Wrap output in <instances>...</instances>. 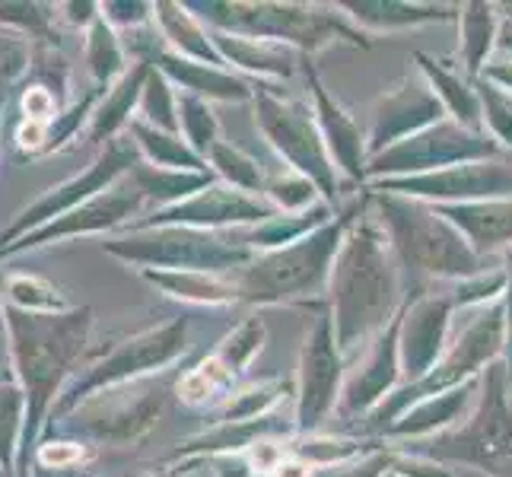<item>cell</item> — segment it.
Here are the masks:
<instances>
[{"instance_id":"1","label":"cell","mask_w":512,"mask_h":477,"mask_svg":"<svg viewBox=\"0 0 512 477\" xmlns=\"http://www.w3.org/2000/svg\"><path fill=\"white\" fill-rule=\"evenodd\" d=\"M7 360L13 382L23 388L26 423L16 458V477L32 474V455L42 443V430L51 408L67 382L86 360V344L93 331V309L74 306L70 312H23L4 303Z\"/></svg>"},{"instance_id":"2","label":"cell","mask_w":512,"mask_h":477,"mask_svg":"<svg viewBox=\"0 0 512 477\" xmlns=\"http://www.w3.org/2000/svg\"><path fill=\"white\" fill-rule=\"evenodd\" d=\"M398 255L376 220H353L328 277L331 325L341 357L395 322L401 299Z\"/></svg>"},{"instance_id":"3","label":"cell","mask_w":512,"mask_h":477,"mask_svg":"<svg viewBox=\"0 0 512 477\" xmlns=\"http://www.w3.org/2000/svg\"><path fill=\"white\" fill-rule=\"evenodd\" d=\"M376 204L382 229L401 264H411V268L433 277L471 280L484 274V258L474 255L465 236L446 217H439L433 204L385 191L376 194Z\"/></svg>"},{"instance_id":"4","label":"cell","mask_w":512,"mask_h":477,"mask_svg":"<svg viewBox=\"0 0 512 477\" xmlns=\"http://www.w3.org/2000/svg\"><path fill=\"white\" fill-rule=\"evenodd\" d=\"M353 220H357V210L325 223L306 239L249 261L233 274L239 299H249V303H284V299L293 296L319 293L328 284L334 258H338L341 242Z\"/></svg>"},{"instance_id":"5","label":"cell","mask_w":512,"mask_h":477,"mask_svg":"<svg viewBox=\"0 0 512 477\" xmlns=\"http://www.w3.org/2000/svg\"><path fill=\"white\" fill-rule=\"evenodd\" d=\"M509 369L497 360L481 376L478 408L458 430L439 433L423 446H414L433 462H462L490 477H512V408L506 401Z\"/></svg>"},{"instance_id":"6","label":"cell","mask_w":512,"mask_h":477,"mask_svg":"<svg viewBox=\"0 0 512 477\" xmlns=\"http://www.w3.org/2000/svg\"><path fill=\"white\" fill-rule=\"evenodd\" d=\"M112 258L137 264L140 271H201V274H233L252 261L233 236L210 233L188 226H156L125 229V236L102 242Z\"/></svg>"},{"instance_id":"7","label":"cell","mask_w":512,"mask_h":477,"mask_svg":"<svg viewBox=\"0 0 512 477\" xmlns=\"http://www.w3.org/2000/svg\"><path fill=\"white\" fill-rule=\"evenodd\" d=\"M198 10L201 23L210 32L245 35V39H268V42H296L299 48L315 51L334 39H347L353 45H369L360 32H353L338 13H325L319 7L303 4H185Z\"/></svg>"},{"instance_id":"8","label":"cell","mask_w":512,"mask_h":477,"mask_svg":"<svg viewBox=\"0 0 512 477\" xmlns=\"http://www.w3.org/2000/svg\"><path fill=\"white\" fill-rule=\"evenodd\" d=\"M188 344V325L185 318H175L160 328H147L134 334V338L115 344L109 353H102L96 363L86 366L83 376H74L61 392V398L51 408L48 423H58L67 414H74L86 398H93L96 392L105 388H118V385H131L140 382L150 373H163L166 366L185 353Z\"/></svg>"},{"instance_id":"9","label":"cell","mask_w":512,"mask_h":477,"mask_svg":"<svg viewBox=\"0 0 512 477\" xmlns=\"http://www.w3.org/2000/svg\"><path fill=\"white\" fill-rule=\"evenodd\" d=\"M506 344V309L500 303L487 306L474 322L458 334V341L452 344V350L439 360L427 376L414 385L398 388L395 395H388L382 404H376L369 411V423L373 427H392L398 414H408L411 404H420L427 398H436L449 392V388H458L471 379H478L474 373L487 363H497L500 350Z\"/></svg>"},{"instance_id":"10","label":"cell","mask_w":512,"mask_h":477,"mask_svg":"<svg viewBox=\"0 0 512 477\" xmlns=\"http://www.w3.org/2000/svg\"><path fill=\"white\" fill-rule=\"evenodd\" d=\"M140 150L137 144L131 140V134L125 137H115L109 140L99 156L93 159L90 166H86L80 175H74V179H67L61 182L58 188H48L42 198H35L20 217H16L4 233H0V249H7V245H13L16 239H23L29 233H35V229H42L48 226L51 220H58L64 214H70L74 207L86 204V201H93L96 194L102 191H109L115 188L121 179H128V175L134 172V166L140 163Z\"/></svg>"},{"instance_id":"11","label":"cell","mask_w":512,"mask_h":477,"mask_svg":"<svg viewBox=\"0 0 512 477\" xmlns=\"http://www.w3.org/2000/svg\"><path fill=\"white\" fill-rule=\"evenodd\" d=\"M255 112L264 137L277 147V153L287 159L290 169L306 175V179L325 194L331 204L338 198V179H334L331 153L322 140L319 121L309 115L303 102L280 99L264 86H255Z\"/></svg>"},{"instance_id":"12","label":"cell","mask_w":512,"mask_h":477,"mask_svg":"<svg viewBox=\"0 0 512 477\" xmlns=\"http://www.w3.org/2000/svg\"><path fill=\"white\" fill-rule=\"evenodd\" d=\"M497 153H500V144L490 140L487 134L468 131L458 125V121H439V125L373 156V163H369L366 172L388 175V179H404V175H423V172H439L449 166H462V163H481V159H490Z\"/></svg>"},{"instance_id":"13","label":"cell","mask_w":512,"mask_h":477,"mask_svg":"<svg viewBox=\"0 0 512 477\" xmlns=\"http://www.w3.org/2000/svg\"><path fill=\"white\" fill-rule=\"evenodd\" d=\"M163 404V388L137 392V382H131V395H125V385L105 388V392L86 398L74 414L58 420V427L74 436L99 439V443H131L153 427L156 417L163 414ZM48 427H55V423H48Z\"/></svg>"},{"instance_id":"14","label":"cell","mask_w":512,"mask_h":477,"mask_svg":"<svg viewBox=\"0 0 512 477\" xmlns=\"http://www.w3.org/2000/svg\"><path fill=\"white\" fill-rule=\"evenodd\" d=\"M385 194H401L414 201L436 204H474V201H512V166L506 163H462L439 172L382 179L376 185Z\"/></svg>"},{"instance_id":"15","label":"cell","mask_w":512,"mask_h":477,"mask_svg":"<svg viewBox=\"0 0 512 477\" xmlns=\"http://www.w3.org/2000/svg\"><path fill=\"white\" fill-rule=\"evenodd\" d=\"M144 204H147L144 191H140L128 175V182H118L115 188L96 194L93 201L74 207L70 214L51 220L48 226L35 229V233H29L23 239H16L13 245H7V249H0V258H13L20 252L42 249V245L61 242V239L99 236V233H112V229H125L134 223L140 210H144Z\"/></svg>"},{"instance_id":"16","label":"cell","mask_w":512,"mask_h":477,"mask_svg":"<svg viewBox=\"0 0 512 477\" xmlns=\"http://www.w3.org/2000/svg\"><path fill=\"white\" fill-rule=\"evenodd\" d=\"M277 217V207L271 201H261L258 194H245L239 188H229L214 182L201 194L172 204L163 210H153L150 217H140L125 229H156V226H188V229H210L220 233L223 226H252Z\"/></svg>"},{"instance_id":"17","label":"cell","mask_w":512,"mask_h":477,"mask_svg":"<svg viewBox=\"0 0 512 477\" xmlns=\"http://www.w3.org/2000/svg\"><path fill=\"white\" fill-rule=\"evenodd\" d=\"M341 350L334 341V325L328 315H319L312 334L306 338L303 360H299V401H296V427L315 430L334 411L341 398Z\"/></svg>"},{"instance_id":"18","label":"cell","mask_w":512,"mask_h":477,"mask_svg":"<svg viewBox=\"0 0 512 477\" xmlns=\"http://www.w3.org/2000/svg\"><path fill=\"white\" fill-rule=\"evenodd\" d=\"M131 51L137 55V61H147L153 70H160L169 83H179L182 93H194L201 99H223V102H245L255 96L249 83L226 74L223 67L175 55L166 42H156V29L131 32Z\"/></svg>"},{"instance_id":"19","label":"cell","mask_w":512,"mask_h":477,"mask_svg":"<svg viewBox=\"0 0 512 477\" xmlns=\"http://www.w3.org/2000/svg\"><path fill=\"white\" fill-rule=\"evenodd\" d=\"M443 115H446V109H443V102L436 99V93L430 90V83L404 80L395 93L382 96L379 109L373 115V128L366 134V153L379 156L388 147L401 144V140L439 125Z\"/></svg>"},{"instance_id":"20","label":"cell","mask_w":512,"mask_h":477,"mask_svg":"<svg viewBox=\"0 0 512 477\" xmlns=\"http://www.w3.org/2000/svg\"><path fill=\"white\" fill-rule=\"evenodd\" d=\"M455 299L446 296H423L411 309L401 312V376L408 385L420 382L430 369L443 360L449 315Z\"/></svg>"},{"instance_id":"21","label":"cell","mask_w":512,"mask_h":477,"mask_svg":"<svg viewBox=\"0 0 512 477\" xmlns=\"http://www.w3.org/2000/svg\"><path fill=\"white\" fill-rule=\"evenodd\" d=\"M398 341H401V312H398L395 322L376 338L360 373L344 385V392H341V411L344 414L373 411L376 404H382V398H388V392H392L395 382L401 379Z\"/></svg>"},{"instance_id":"22","label":"cell","mask_w":512,"mask_h":477,"mask_svg":"<svg viewBox=\"0 0 512 477\" xmlns=\"http://www.w3.org/2000/svg\"><path fill=\"white\" fill-rule=\"evenodd\" d=\"M446 217L474 255L512 249V201H474V204H433Z\"/></svg>"},{"instance_id":"23","label":"cell","mask_w":512,"mask_h":477,"mask_svg":"<svg viewBox=\"0 0 512 477\" xmlns=\"http://www.w3.org/2000/svg\"><path fill=\"white\" fill-rule=\"evenodd\" d=\"M306 77H309L312 96H315V121H319V131H322V140H325V147L331 153V163L338 159V166L350 175V179H363V172H366V166H363L366 137L350 121V115L341 112V105L331 102L322 80L315 77V70L309 64H306Z\"/></svg>"},{"instance_id":"24","label":"cell","mask_w":512,"mask_h":477,"mask_svg":"<svg viewBox=\"0 0 512 477\" xmlns=\"http://www.w3.org/2000/svg\"><path fill=\"white\" fill-rule=\"evenodd\" d=\"M150 70L153 67L147 61H134V67L128 70V74L99 99L90 128H86V140H93V144H109V140L128 134V125L137 115L140 93H144Z\"/></svg>"},{"instance_id":"25","label":"cell","mask_w":512,"mask_h":477,"mask_svg":"<svg viewBox=\"0 0 512 477\" xmlns=\"http://www.w3.org/2000/svg\"><path fill=\"white\" fill-rule=\"evenodd\" d=\"M217 55L223 61H233L242 70H252L261 77H290L296 70L299 55L290 45L268 42V39H245V35H226V32H210Z\"/></svg>"},{"instance_id":"26","label":"cell","mask_w":512,"mask_h":477,"mask_svg":"<svg viewBox=\"0 0 512 477\" xmlns=\"http://www.w3.org/2000/svg\"><path fill=\"white\" fill-rule=\"evenodd\" d=\"M153 23L160 29V39L175 51V55L204 61V64H223L217 55L210 32L201 26V20L194 16L185 4H153Z\"/></svg>"},{"instance_id":"27","label":"cell","mask_w":512,"mask_h":477,"mask_svg":"<svg viewBox=\"0 0 512 477\" xmlns=\"http://www.w3.org/2000/svg\"><path fill=\"white\" fill-rule=\"evenodd\" d=\"M147 284L160 287L163 293L185 299L198 306H229L239 303V290L233 277L223 274H201V271H140Z\"/></svg>"},{"instance_id":"28","label":"cell","mask_w":512,"mask_h":477,"mask_svg":"<svg viewBox=\"0 0 512 477\" xmlns=\"http://www.w3.org/2000/svg\"><path fill=\"white\" fill-rule=\"evenodd\" d=\"M478 388H481V379H471V382L458 385V388H449V392H443V395L420 401L401 420H395L392 427H388V433L420 439V436L433 433L436 427H449L452 420H458L465 414V408L471 404V395L478 392Z\"/></svg>"},{"instance_id":"29","label":"cell","mask_w":512,"mask_h":477,"mask_svg":"<svg viewBox=\"0 0 512 477\" xmlns=\"http://www.w3.org/2000/svg\"><path fill=\"white\" fill-rule=\"evenodd\" d=\"M134 185L144 191L147 204H156V210L182 204L194 194H201L204 188L214 185V175L210 172H182V169H156L150 163H140L131 172Z\"/></svg>"},{"instance_id":"30","label":"cell","mask_w":512,"mask_h":477,"mask_svg":"<svg viewBox=\"0 0 512 477\" xmlns=\"http://www.w3.org/2000/svg\"><path fill=\"white\" fill-rule=\"evenodd\" d=\"M83 64L90 70V83L99 90H112V86L128 74V48L118 39V32L102 20L86 29V42H83Z\"/></svg>"},{"instance_id":"31","label":"cell","mask_w":512,"mask_h":477,"mask_svg":"<svg viewBox=\"0 0 512 477\" xmlns=\"http://www.w3.org/2000/svg\"><path fill=\"white\" fill-rule=\"evenodd\" d=\"M128 134L137 144L140 156H144V163L156 166V169H182V172H207V163L194 153L182 134H169V131H160L147 125V121L134 118L128 125Z\"/></svg>"},{"instance_id":"32","label":"cell","mask_w":512,"mask_h":477,"mask_svg":"<svg viewBox=\"0 0 512 477\" xmlns=\"http://www.w3.org/2000/svg\"><path fill=\"white\" fill-rule=\"evenodd\" d=\"M420 67H423V74H427V83H430V90L436 93V99L443 102V109L452 112V121H458L462 128L468 131H481L484 125V109H481V96L471 90L468 83H462V77H455L449 74L446 67H436L427 55H417Z\"/></svg>"},{"instance_id":"33","label":"cell","mask_w":512,"mask_h":477,"mask_svg":"<svg viewBox=\"0 0 512 477\" xmlns=\"http://www.w3.org/2000/svg\"><path fill=\"white\" fill-rule=\"evenodd\" d=\"M7 306L23 312H70L74 303L39 274H10L7 277Z\"/></svg>"},{"instance_id":"34","label":"cell","mask_w":512,"mask_h":477,"mask_svg":"<svg viewBox=\"0 0 512 477\" xmlns=\"http://www.w3.org/2000/svg\"><path fill=\"white\" fill-rule=\"evenodd\" d=\"M26 423V398L16 382H0V468L16 474L20 439Z\"/></svg>"},{"instance_id":"35","label":"cell","mask_w":512,"mask_h":477,"mask_svg":"<svg viewBox=\"0 0 512 477\" xmlns=\"http://www.w3.org/2000/svg\"><path fill=\"white\" fill-rule=\"evenodd\" d=\"M179 134H182L185 144L207 163L210 147H214L217 140H220L217 137L220 134V125H217L214 112H210V102L207 99L179 90Z\"/></svg>"},{"instance_id":"36","label":"cell","mask_w":512,"mask_h":477,"mask_svg":"<svg viewBox=\"0 0 512 477\" xmlns=\"http://www.w3.org/2000/svg\"><path fill=\"white\" fill-rule=\"evenodd\" d=\"M233 379L236 373L214 353V357H207L204 363L188 369L179 379V385H175V392H179V398L191 404V408H201V404H210L217 395H223L226 388L233 385Z\"/></svg>"},{"instance_id":"37","label":"cell","mask_w":512,"mask_h":477,"mask_svg":"<svg viewBox=\"0 0 512 477\" xmlns=\"http://www.w3.org/2000/svg\"><path fill=\"white\" fill-rule=\"evenodd\" d=\"M134 118L147 121V125L160 128V131L179 134V93L172 90V83L160 74V70H150Z\"/></svg>"},{"instance_id":"38","label":"cell","mask_w":512,"mask_h":477,"mask_svg":"<svg viewBox=\"0 0 512 477\" xmlns=\"http://www.w3.org/2000/svg\"><path fill=\"white\" fill-rule=\"evenodd\" d=\"M458 23H462V55H465V67L468 74H478L487 51L493 45V7L487 4H465L458 10Z\"/></svg>"},{"instance_id":"39","label":"cell","mask_w":512,"mask_h":477,"mask_svg":"<svg viewBox=\"0 0 512 477\" xmlns=\"http://www.w3.org/2000/svg\"><path fill=\"white\" fill-rule=\"evenodd\" d=\"M366 26H417V23H446L452 20L449 7H411V4H347Z\"/></svg>"},{"instance_id":"40","label":"cell","mask_w":512,"mask_h":477,"mask_svg":"<svg viewBox=\"0 0 512 477\" xmlns=\"http://www.w3.org/2000/svg\"><path fill=\"white\" fill-rule=\"evenodd\" d=\"M207 159H210V166L217 169V175L223 179V185L239 188V191H245V194H258V191H264V179H261L258 163H255V159H252L249 153H242L239 147H229V144H223V140H217V144L210 147Z\"/></svg>"},{"instance_id":"41","label":"cell","mask_w":512,"mask_h":477,"mask_svg":"<svg viewBox=\"0 0 512 477\" xmlns=\"http://www.w3.org/2000/svg\"><path fill=\"white\" fill-rule=\"evenodd\" d=\"M290 392L287 382H261L229 398L220 411V423H242V420H258L268 414L274 404Z\"/></svg>"},{"instance_id":"42","label":"cell","mask_w":512,"mask_h":477,"mask_svg":"<svg viewBox=\"0 0 512 477\" xmlns=\"http://www.w3.org/2000/svg\"><path fill=\"white\" fill-rule=\"evenodd\" d=\"M264 194H268V201L277 207V214H306V210L315 207V194H319V188H315L306 175L290 169L284 175H277V179L264 188Z\"/></svg>"},{"instance_id":"43","label":"cell","mask_w":512,"mask_h":477,"mask_svg":"<svg viewBox=\"0 0 512 477\" xmlns=\"http://www.w3.org/2000/svg\"><path fill=\"white\" fill-rule=\"evenodd\" d=\"M261 344H264V325L258 322V318H249V322L239 325V328L220 344L217 357L239 376L242 369L258 357Z\"/></svg>"},{"instance_id":"44","label":"cell","mask_w":512,"mask_h":477,"mask_svg":"<svg viewBox=\"0 0 512 477\" xmlns=\"http://www.w3.org/2000/svg\"><path fill=\"white\" fill-rule=\"evenodd\" d=\"M86 458H90V449H86L83 443H77V439H55V443L45 439V443H39V449H35V455H32V471L70 474V471H77Z\"/></svg>"},{"instance_id":"45","label":"cell","mask_w":512,"mask_h":477,"mask_svg":"<svg viewBox=\"0 0 512 477\" xmlns=\"http://www.w3.org/2000/svg\"><path fill=\"white\" fill-rule=\"evenodd\" d=\"M478 90H481L478 96H481V109H484L487 128L493 131V137L512 147V102L493 83H481Z\"/></svg>"},{"instance_id":"46","label":"cell","mask_w":512,"mask_h":477,"mask_svg":"<svg viewBox=\"0 0 512 477\" xmlns=\"http://www.w3.org/2000/svg\"><path fill=\"white\" fill-rule=\"evenodd\" d=\"M20 112H23V121H35V125H51L61 112H64V105L61 99L45 90V86H29L26 83V90L20 96Z\"/></svg>"},{"instance_id":"47","label":"cell","mask_w":512,"mask_h":477,"mask_svg":"<svg viewBox=\"0 0 512 477\" xmlns=\"http://www.w3.org/2000/svg\"><path fill=\"white\" fill-rule=\"evenodd\" d=\"M102 20L112 29H144L153 23V4H128V0H109V4H99Z\"/></svg>"},{"instance_id":"48","label":"cell","mask_w":512,"mask_h":477,"mask_svg":"<svg viewBox=\"0 0 512 477\" xmlns=\"http://www.w3.org/2000/svg\"><path fill=\"white\" fill-rule=\"evenodd\" d=\"M23 70H29V51L16 48V51H13V58L0 61V90H7V86L23 74Z\"/></svg>"},{"instance_id":"49","label":"cell","mask_w":512,"mask_h":477,"mask_svg":"<svg viewBox=\"0 0 512 477\" xmlns=\"http://www.w3.org/2000/svg\"><path fill=\"white\" fill-rule=\"evenodd\" d=\"M274 477H312V465L303 462V458H287V462L274 471Z\"/></svg>"},{"instance_id":"50","label":"cell","mask_w":512,"mask_h":477,"mask_svg":"<svg viewBox=\"0 0 512 477\" xmlns=\"http://www.w3.org/2000/svg\"><path fill=\"white\" fill-rule=\"evenodd\" d=\"M484 77H487L490 83H497V86H503V90L512 93V64H490V67L484 70Z\"/></svg>"},{"instance_id":"51","label":"cell","mask_w":512,"mask_h":477,"mask_svg":"<svg viewBox=\"0 0 512 477\" xmlns=\"http://www.w3.org/2000/svg\"><path fill=\"white\" fill-rule=\"evenodd\" d=\"M506 344L512 347V249L506 264Z\"/></svg>"},{"instance_id":"52","label":"cell","mask_w":512,"mask_h":477,"mask_svg":"<svg viewBox=\"0 0 512 477\" xmlns=\"http://www.w3.org/2000/svg\"><path fill=\"white\" fill-rule=\"evenodd\" d=\"M500 45H503L506 51H512V23L503 26V32H500Z\"/></svg>"},{"instance_id":"53","label":"cell","mask_w":512,"mask_h":477,"mask_svg":"<svg viewBox=\"0 0 512 477\" xmlns=\"http://www.w3.org/2000/svg\"><path fill=\"white\" fill-rule=\"evenodd\" d=\"M0 382H13V369L10 366H0Z\"/></svg>"},{"instance_id":"54","label":"cell","mask_w":512,"mask_h":477,"mask_svg":"<svg viewBox=\"0 0 512 477\" xmlns=\"http://www.w3.org/2000/svg\"><path fill=\"white\" fill-rule=\"evenodd\" d=\"M0 338H7V331H4V299H0Z\"/></svg>"},{"instance_id":"55","label":"cell","mask_w":512,"mask_h":477,"mask_svg":"<svg viewBox=\"0 0 512 477\" xmlns=\"http://www.w3.org/2000/svg\"><path fill=\"white\" fill-rule=\"evenodd\" d=\"M4 105H7V90H0V115H4Z\"/></svg>"},{"instance_id":"56","label":"cell","mask_w":512,"mask_h":477,"mask_svg":"<svg viewBox=\"0 0 512 477\" xmlns=\"http://www.w3.org/2000/svg\"><path fill=\"white\" fill-rule=\"evenodd\" d=\"M0 366H10V360H7V353L0 350Z\"/></svg>"},{"instance_id":"57","label":"cell","mask_w":512,"mask_h":477,"mask_svg":"<svg viewBox=\"0 0 512 477\" xmlns=\"http://www.w3.org/2000/svg\"><path fill=\"white\" fill-rule=\"evenodd\" d=\"M0 477H16V474H10V471H4V468H0Z\"/></svg>"},{"instance_id":"58","label":"cell","mask_w":512,"mask_h":477,"mask_svg":"<svg viewBox=\"0 0 512 477\" xmlns=\"http://www.w3.org/2000/svg\"><path fill=\"white\" fill-rule=\"evenodd\" d=\"M4 35H7V32H4Z\"/></svg>"}]
</instances>
